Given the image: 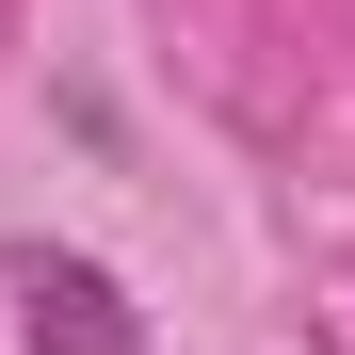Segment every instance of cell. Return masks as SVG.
<instances>
[{
  "mask_svg": "<svg viewBox=\"0 0 355 355\" xmlns=\"http://www.w3.org/2000/svg\"><path fill=\"white\" fill-rule=\"evenodd\" d=\"M0 291H17V339H33V355H146V307H130L97 259H65V243H17Z\"/></svg>",
  "mask_w": 355,
  "mask_h": 355,
  "instance_id": "1",
  "label": "cell"
}]
</instances>
